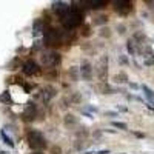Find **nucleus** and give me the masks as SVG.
Listing matches in <instances>:
<instances>
[{"label": "nucleus", "mask_w": 154, "mask_h": 154, "mask_svg": "<svg viewBox=\"0 0 154 154\" xmlns=\"http://www.w3.org/2000/svg\"><path fill=\"white\" fill-rule=\"evenodd\" d=\"M40 62H42V65L46 66V68H56L60 65V62H62V56L57 53V51H48V53H43L40 56Z\"/></svg>", "instance_id": "nucleus-4"}, {"label": "nucleus", "mask_w": 154, "mask_h": 154, "mask_svg": "<svg viewBox=\"0 0 154 154\" xmlns=\"http://www.w3.org/2000/svg\"><path fill=\"white\" fill-rule=\"evenodd\" d=\"M22 72H23L25 75L34 77V75H38V74H40L42 69H40V66H38L34 60H26V62H25L23 65H22Z\"/></svg>", "instance_id": "nucleus-6"}, {"label": "nucleus", "mask_w": 154, "mask_h": 154, "mask_svg": "<svg viewBox=\"0 0 154 154\" xmlns=\"http://www.w3.org/2000/svg\"><path fill=\"white\" fill-rule=\"evenodd\" d=\"M100 35H102V37H109V35H111L109 28H102V29H100Z\"/></svg>", "instance_id": "nucleus-20"}, {"label": "nucleus", "mask_w": 154, "mask_h": 154, "mask_svg": "<svg viewBox=\"0 0 154 154\" xmlns=\"http://www.w3.org/2000/svg\"><path fill=\"white\" fill-rule=\"evenodd\" d=\"M108 2L105 0H86V2H82L79 5H85V8L88 9H100V8H105Z\"/></svg>", "instance_id": "nucleus-8"}, {"label": "nucleus", "mask_w": 154, "mask_h": 154, "mask_svg": "<svg viewBox=\"0 0 154 154\" xmlns=\"http://www.w3.org/2000/svg\"><path fill=\"white\" fill-rule=\"evenodd\" d=\"M106 74H108V65H106V57H105V59H102V62H100V66L97 69V75H99V79L102 82H105L106 80Z\"/></svg>", "instance_id": "nucleus-11"}, {"label": "nucleus", "mask_w": 154, "mask_h": 154, "mask_svg": "<svg viewBox=\"0 0 154 154\" xmlns=\"http://www.w3.org/2000/svg\"><path fill=\"white\" fill-rule=\"evenodd\" d=\"M112 79H114L116 83H125V82H128V75L125 72H119V74H116Z\"/></svg>", "instance_id": "nucleus-16"}, {"label": "nucleus", "mask_w": 154, "mask_h": 154, "mask_svg": "<svg viewBox=\"0 0 154 154\" xmlns=\"http://www.w3.org/2000/svg\"><path fill=\"white\" fill-rule=\"evenodd\" d=\"M117 29H119V32H120V34H123V32H125V26H123V25H119V28H117Z\"/></svg>", "instance_id": "nucleus-27"}, {"label": "nucleus", "mask_w": 154, "mask_h": 154, "mask_svg": "<svg viewBox=\"0 0 154 154\" xmlns=\"http://www.w3.org/2000/svg\"><path fill=\"white\" fill-rule=\"evenodd\" d=\"M106 22H108V16H99V17H96V20L93 23L94 25H103Z\"/></svg>", "instance_id": "nucleus-18"}, {"label": "nucleus", "mask_w": 154, "mask_h": 154, "mask_svg": "<svg viewBox=\"0 0 154 154\" xmlns=\"http://www.w3.org/2000/svg\"><path fill=\"white\" fill-rule=\"evenodd\" d=\"M54 96H56V89H54L53 86H45L42 91H40V99H42L43 102H49Z\"/></svg>", "instance_id": "nucleus-10"}, {"label": "nucleus", "mask_w": 154, "mask_h": 154, "mask_svg": "<svg viewBox=\"0 0 154 154\" xmlns=\"http://www.w3.org/2000/svg\"><path fill=\"white\" fill-rule=\"evenodd\" d=\"M120 63H123V65H126V63H130L126 59H125V56H120Z\"/></svg>", "instance_id": "nucleus-26"}, {"label": "nucleus", "mask_w": 154, "mask_h": 154, "mask_svg": "<svg viewBox=\"0 0 154 154\" xmlns=\"http://www.w3.org/2000/svg\"><path fill=\"white\" fill-rule=\"evenodd\" d=\"M142 91H143V94L148 99L149 103H154V91H152V89L149 86H146V85H142Z\"/></svg>", "instance_id": "nucleus-14"}, {"label": "nucleus", "mask_w": 154, "mask_h": 154, "mask_svg": "<svg viewBox=\"0 0 154 154\" xmlns=\"http://www.w3.org/2000/svg\"><path fill=\"white\" fill-rule=\"evenodd\" d=\"M65 122H66V123H74V122H75V119H74V116L68 114V116H66V119H65Z\"/></svg>", "instance_id": "nucleus-23"}, {"label": "nucleus", "mask_w": 154, "mask_h": 154, "mask_svg": "<svg viewBox=\"0 0 154 154\" xmlns=\"http://www.w3.org/2000/svg\"><path fill=\"white\" fill-rule=\"evenodd\" d=\"M126 48H128V51H130V54H131V56L136 54V42H134V40H128Z\"/></svg>", "instance_id": "nucleus-17"}, {"label": "nucleus", "mask_w": 154, "mask_h": 154, "mask_svg": "<svg viewBox=\"0 0 154 154\" xmlns=\"http://www.w3.org/2000/svg\"><path fill=\"white\" fill-rule=\"evenodd\" d=\"M0 137H2V140H3V143H6L8 146H11V148H14V142H12V139L6 134V131L3 130L2 133H0Z\"/></svg>", "instance_id": "nucleus-15"}, {"label": "nucleus", "mask_w": 154, "mask_h": 154, "mask_svg": "<svg viewBox=\"0 0 154 154\" xmlns=\"http://www.w3.org/2000/svg\"><path fill=\"white\" fill-rule=\"evenodd\" d=\"M152 5H154V2H152Z\"/></svg>", "instance_id": "nucleus-31"}, {"label": "nucleus", "mask_w": 154, "mask_h": 154, "mask_svg": "<svg viewBox=\"0 0 154 154\" xmlns=\"http://www.w3.org/2000/svg\"><path fill=\"white\" fill-rule=\"evenodd\" d=\"M65 38H66V35L63 34L60 29H56V28H49L43 34V42L49 48H56V46L63 45L65 43Z\"/></svg>", "instance_id": "nucleus-2"}, {"label": "nucleus", "mask_w": 154, "mask_h": 154, "mask_svg": "<svg viewBox=\"0 0 154 154\" xmlns=\"http://www.w3.org/2000/svg\"><path fill=\"white\" fill-rule=\"evenodd\" d=\"M112 126L114 128H119V130H126V123H123V122H112Z\"/></svg>", "instance_id": "nucleus-19"}, {"label": "nucleus", "mask_w": 154, "mask_h": 154, "mask_svg": "<svg viewBox=\"0 0 154 154\" xmlns=\"http://www.w3.org/2000/svg\"><path fill=\"white\" fill-rule=\"evenodd\" d=\"M86 154H109V151L108 149H105V151H88Z\"/></svg>", "instance_id": "nucleus-24"}, {"label": "nucleus", "mask_w": 154, "mask_h": 154, "mask_svg": "<svg viewBox=\"0 0 154 154\" xmlns=\"http://www.w3.org/2000/svg\"><path fill=\"white\" fill-rule=\"evenodd\" d=\"M53 9L59 14V17H62L63 14H66V12L71 9V5L66 3V2H56V3H53Z\"/></svg>", "instance_id": "nucleus-9"}, {"label": "nucleus", "mask_w": 154, "mask_h": 154, "mask_svg": "<svg viewBox=\"0 0 154 154\" xmlns=\"http://www.w3.org/2000/svg\"><path fill=\"white\" fill-rule=\"evenodd\" d=\"M112 8L119 16H128L134 9V3L130 0H119V2H112Z\"/></svg>", "instance_id": "nucleus-5"}, {"label": "nucleus", "mask_w": 154, "mask_h": 154, "mask_svg": "<svg viewBox=\"0 0 154 154\" xmlns=\"http://www.w3.org/2000/svg\"><path fill=\"white\" fill-rule=\"evenodd\" d=\"M51 152L53 154H62V148L60 146H53L51 148Z\"/></svg>", "instance_id": "nucleus-22"}, {"label": "nucleus", "mask_w": 154, "mask_h": 154, "mask_svg": "<svg viewBox=\"0 0 154 154\" xmlns=\"http://www.w3.org/2000/svg\"><path fill=\"white\" fill-rule=\"evenodd\" d=\"M105 114H106V116H117V112H109V111L105 112Z\"/></svg>", "instance_id": "nucleus-28"}, {"label": "nucleus", "mask_w": 154, "mask_h": 154, "mask_svg": "<svg viewBox=\"0 0 154 154\" xmlns=\"http://www.w3.org/2000/svg\"><path fill=\"white\" fill-rule=\"evenodd\" d=\"M80 77L85 80H91L93 77V66L89 63H85V65L80 66Z\"/></svg>", "instance_id": "nucleus-12"}, {"label": "nucleus", "mask_w": 154, "mask_h": 154, "mask_svg": "<svg viewBox=\"0 0 154 154\" xmlns=\"http://www.w3.org/2000/svg\"><path fill=\"white\" fill-rule=\"evenodd\" d=\"M143 60H145V65H148V66L154 65V53L149 48H146L143 51Z\"/></svg>", "instance_id": "nucleus-13"}, {"label": "nucleus", "mask_w": 154, "mask_h": 154, "mask_svg": "<svg viewBox=\"0 0 154 154\" xmlns=\"http://www.w3.org/2000/svg\"><path fill=\"white\" fill-rule=\"evenodd\" d=\"M28 143H29V146L32 149L40 151V149H45L46 148V139H45V136L40 131L32 130V131L28 133Z\"/></svg>", "instance_id": "nucleus-3"}, {"label": "nucleus", "mask_w": 154, "mask_h": 154, "mask_svg": "<svg viewBox=\"0 0 154 154\" xmlns=\"http://www.w3.org/2000/svg\"><path fill=\"white\" fill-rule=\"evenodd\" d=\"M0 100L2 102H11V97H9V93H3L0 96Z\"/></svg>", "instance_id": "nucleus-21"}, {"label": "nucleus", "mask_w": 154, "mask_h": 154, "mask_svg": "<svg viewBox=\"0 0 154 154\" xmlns=\"http://www.w3.org/2000/svg\"><path fill=\"white\" fill-rule=\"evenodd\" d=\"M60 22H62V25L65 28L72 29L75 26H79V25H82V22H83V12H82L80 8L71 6V9L66 12V14H63L60 17Z\"/></svg>", "instance_id": "nucleus-1"}, {"label": "nucleus", "mask_w": 154, "mask_h": 154, "mask_svg": "<svg viewBox=\"0 0 154 154\" xmlns=\"http://www.w3.org/2000/svg\"><path fill=\"white\" fill-rule=\"evenodd\" d=\"M0 154H9V152H6V151H0Z\"/></svg>", "instance_id": "nucleus-30"}, {"label": "nucleus", "mask_w": 154, "mask_h": 154, "mask_svg": "<svg viewBox=\"0 0 154 154\" xmlns=\"http://www.w3.org/2000/svg\"><path fill=\"white\" fill-rule=\"evenodd\" d=\"M31 154H43L42 151H35V152H31Z\"/></svg>", "instance_id": "nucleus-29"}, {"label": "nucleus", "mask_w": 154, "mask_h": 154, "mask_svg": "<svg viewBox=\"0 0 154 154\" xmlns=\"http://www.w3.org/2000/svg\"><path fill=\"white\" fill-rule=\"evenodd\" d=\"M83 35H89V26H83Z\"/></svg>", "instance_id": "nucleus-25"}, {"label": "nucleus", "mask_w": 154, "mask_h": 154, "mask_svg": "<svg viewBox=\"0 0 154 154\" xmlns=\"http://www.w3.org/2000/svg\"><path fill=\"white\" fill-rule=\"evenodd\" d=\"M22 116H23V119L26 120V122H31V120H34V119H35V116H37V106H35L34 103H28Z\"/></svg>", "instance_id": "nucleus-7"}]
</instances>
